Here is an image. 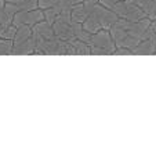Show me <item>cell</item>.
<instances>
[{
    "instance_id": "obj_5",
    "label": "cell",
    "mask_w": 156,
    "mask_h": 144,
    "mask_svg": "<svg viewBox=\"0 0 156 144\" xmlns=\"http://www.w3.org/2000/svg\"><path fill=\"white\" fill-rule=\"evenodd\" d=\"M82 25H83V29H86L87 32H90V33H95V32H98L100 29H102L100 21H98L93 14L88 15Z\"/></svg>"
},
{
    "instance_id": "obj_2",
    "label": "cell",
    "mask_w": 156,
    "mask_h": 144,
    "mask_svg": "<svg viewBox=\"0 0 156 144\" xmlns=\"http://www.w3.org/2000/svg\"><path fill=\"white\" fill-rule=\"evenodd\" d=\"M36 53V43L35 39L32 38L27 39L20 43H14V49H12V54H33Z\"/></svg>"
},
{
    "instance_id": "obj_4",
    "label": "cell",
    "mask_w": 156,
    "mask_h": 144,
    "mask_svg": "<svg viewBox=\"0 0 156 144\" xmlns=\"http://www.w3.org/2000/svg\"><path fill=\"white\" fill-rule=\"evenodd\" d=\"M32 35H33V27H29V25L18 27L15 38H14V43H20V42L27 40V39L32 38Z\"/></svg>"
},
{
    "instance_id": "obj_6",
    "label": "cell",
    "mask_w": 156,
    "mask_h": 144,
    "mask_svg": "<svg viewBox=\"0 0 156 144\" xmlns=\"http://www.w3.org/2000/svg\"><path fill=\"white\" fill-rule=\"evenodd\" d=\"M14 49V40L0 38V56H10L12 54Z\"/></svg>"
},
{
    "instance_id": "obj_9",
    "label": "cell",
    "mask_w": 156,
    "mask_h": 144,
    "mask_svg": "<svg viewBox=\"0 0 156 144\" xmlns=\"http://www.w3.org/2000/svg\"><path fill=\"white\" fill-rule=\"evenodd\" d=\"M115 54H118V56H123V54L130 56V54H133V50H130V49H127V47H116Z\"/></svg>"
},
{
    "instance_id": "obj_1",
    "label": "cell",
    "mask_w": 156,
    "mask_h": 144,
    "mask_svg": "<svg viewBox=\"0 0 156 144\" xmlns=\"http://www.w3.org/2000/svg\"><path fill=\"white\" fill-rule=\"evenodd\" d=\"M88 44L91 54H115L116 50V43L111 35V31L108 29H100L93 33Z\"/></svg>"
},
{
    "instance_id": "obj_7",
    "label": "cell",
    "mask_w": 156,
    "mask_h": 144,
    "mask_svg": "<svg viewBox=\"0 0 156 144\" xmlns=\"http://www.w3.org/2000/svg\"><path fill=\"white\" fill-rule=\"evenodd\" d=\"M15 33H17V27H15L14 24L11 22V24H9V25H6L4 28H2V29H0V38L14 40Z\"/></svg>"
},
{
    "instance_id": "obj_8",
    "label": "cell",
    "mask_w": 156,
    "mask_h": 144,
    "mask_svg": "<svg viewBox=\"0 0 156 144\" xmlns=\"http://www.w3.org/2000/svg\"><path fill=\"white\" fill-rule=\"evenodd\" d=\"M55 3H57V0H39V7L46 10V9H48V7L55 6Z\"/></svg>"
},
{
    "instance_id": "obj_10",
    "label": "cell",
    "mask_w": 156,
    "mask_h": 144,
    "mask_svg": "<svg viewBox=\"0 0 156 144\" xmlns=\"http://www.w3.org/2000/svg\"><path fill=\"white\" fill-rule=\"evenodd\" d=\"M102 6H105V7H108V9H112L113 6H115L118 2H120V0H98Z\"/></svg>"
},
{
    "instance_id": "obj_11",
    "label": "cell",
    "mask_w": 156,
    "mask_h": 144,
    "mask_svg": "<svg viewBox=\"0 0 156 144\" xmlns=\"http://www.w3.org/2000/svg\"><path fill=\"white\" fill-rule=\"evenodd\" d=\"M4 3H6V0H0V9L4 7Z\"/></svg>"
},
{
    "instance_id": "obj_12",
    "label": "cell",
    "mask_w": 156,
    "mask_h": 144,
    "mask_svg": "<svg viewBox=\"0 0 156 144\" xmlns=\"http://www.w3.org/2000/svg\"><path fill=\"white\" fill-rule=\"evenodd\" d=\"M83 2H84V0H75V3L76 4H80V3H83Z\"/></svg>"
},
{
    "instance_id": "obj_3",
    "label": "cell",
    "mask_w": 156,
    "mask_h": 144,
    "mask_svg": "<svg viewBox=\"0 0 156 144\" xmlns=\"http://www.w3.org/2000/svg\"><path fill=\"white\" fill-rule=\"evenodd\" d=\"M71 17H72V21H73V22H79V24L84 22L86 18L88 17V13H87V10L84 9L83 3L75 4L72 11H71Z\"/></svg>"
}]
</instances>
